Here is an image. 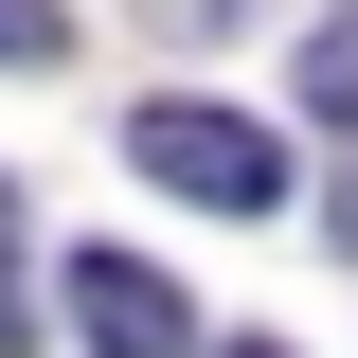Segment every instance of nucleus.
Listing matches in <instances>:
<instances>
[{
    "instance_id": "obj_1",
    "label": "nucleus",
    "mask_w": 358,
    "mask_h": 358,
    "mask_svg": "<svg viewBox=\"0 0 358 358\" xmlns=\"http://www.w3.org/2000/svg\"><path fill=\"white\" fill-rule=\"evenodd\" d=\"M126 162L162 179V197H197V215H268V197H287V143H268L251 108H215V90L126 108Z\"/></svg>"
},
{
    "instance_id": "obj_2",
    "label": "nucleus",
    "mask_w": 358,
    "mask_h": 358,
    "mask_svg": "<svg viewBox=\"0 0 358 358\" xmlns=\"http://www.w3.org/2000/svg\"><path fill=\"white\" fill-rule=\"evenodd\" d=\"M54 305H72L90 358H197V305H179L143 251H72V268H54Z\"/></svg>"
},
{
    "instance_id": "obj_3",
    "label": "nucleus",
    "mask_w": 358,
    "mask_h": 358,
    "mask_svg": "<svg viewBox=\"0 0 358 358\" xmlns=\"http://www.w3.org/2000/svg\"><path fill=\"white\" fill-rule=\"evenodd\" d=\"M305 126L358 143V0H341V18H305Z\"/></svg>"
},
{
    "instance_id": "obj_4",
    "label": "nucleus",
    "mask_w": 358,
    "mask_h": 358,
    "mask_svg": "<svg viewBox=\"0 0 358 358\" xmlns=\"http://www.w3.org/2000/svg\"><path fill=\"white\" fill-rule=\"evenodd\" d=\"M72 54V0H0V72H54Z\"/></svg>"
},
{
    "instance_id": "obj_5",
    "label": "nucleus",
    "mask_w": 358,
    "mask_h": 358,
    "mask_svg": "<svg viewBox=\"0 0 358 358\" xmlns=\"http://www.w3.org/2000/svg\"><path fill=\"white\" fill-rule=\"evenodd\" d=\"M251 18H268V0H143V36H179V54H197V36H251Z\"/></svg>"
},
{
    "instance_id": "obj_6",
    "label": "nucleus",
    "mask_w": 358,
    "mask_h": 358,
    "mask_svg": "<svg viewBox=\"0 0 358 358\" xmlns=\"http://www.w3.org/2000/svg\"><path fill=\"white\" fill-rule=\"evenodd\" d=\"M0 358H36V305H18V179H0Z\"/></svg>"
},
{
    "instance_id": "obj_7",
    "label": "nucleus",
    "mask_w": 358,
    "mask_h": 358,
    "mask_svg": "<svg viewBox=\"0 0 358 358\" xmlns=\"http://www.w3.org/2000/svg\"><path fill=\"white\" fill-rule=\"evenodd\" d=\"M322 233H341V251H358V143H341V179H322Z\"/></svg>"
},
{
    "instance_id": "obj_8",
    "label": "nucleus",
    "mask_w": 358,
    "mask_h": 358,
    "mask_svg": "<svg viewBox=\"0 0 358 358\" xmlns=\"http://www.w3.org/2000/svg\"><path fill=\"white\" fill-rule=\"evenodd\" d=\"M215 358H287V341H215Z\"/></svg>"
}]
</instances>
